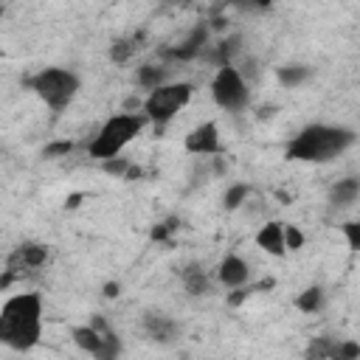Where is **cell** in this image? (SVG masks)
<instances>
[{
	"mask_svg": "<svg viewBox=\"0 0 360 360\" xmlns=\"http://www.w3.org/2000/svg\"><path fill=\"white\" fill-rule=\"evenodd\" d=\"M0 22H3V6H0Z\"/></svg>",
	"mask_w": 360,
	"mask_h": 360,
	"instance_id": "obj_33",
	"label": "cell"
},
{
	"mask_svg": "<svg viewBox=\"0 0 360 360\" xmlns=\"http://www.w3.org/2000/svg\"><path fill=\"white\" fill-rule=\"evenodd\" d=\"M180 281H183V287H186L188 295H205V292L211 290L208 273H205L202 264H197V262H191V264H186V267L180 270Z\"/></svg>",
	"mask_w": 360,
	"mask_h": 360,
	"instance_id": "obj_16",
	"label": "cell"
},
{
	"mask_svg": "<svg viewBox=\"0 0 360 360\" xmlns=\"http://www.w3.org/2000/svg\"><path fill=\"white\" fill-rule=\"evenodd\" d=\"M70 152H73V141H51V143L42 149L45 158H65V155H70Z\"/></svg>",
	"mask_w": 360,
	"mask_h": 360,
	"instance_id": "obj_27",
	"label": "cell"
},
{
	"mask_svg": "<svg viewBox=\"0 0 360 360\" xmlns=\"http://www.w3.org/2000/svg\"><path fill=\"white\" fill-rule=\"evenodd\" d=\"M118 292H121V284L118 281H107L104 284V295L107 298H118Z\"/></svg>",
	"mask_w": 360,
	"mask_h": 360,
	"instance_id": "obj_32",
	"label": "cell"
},
{
	"mask_svg": "<svg viewBox=\"0 0 360 360\" xmlns=\"http://www.w3.org/2000/svg\"><path fill=\"white\" fill-rule=\"evenodd\" d=\"M323 304H326V292H323V287H318V284L307 287V290H304V292H298V298H295V307H298L301 312H307V315L321 312V309H323Z\"/></svg>",
	"mask_w": 360,
	"mask_h": 360,
	"instance_id": "obj_19",
	"label": "cell"
},
{
	"mask_svg": "<svg viewBox=\"0 0 360 360\" xmlns=\"http://www.w3.org/2000/svg\"><path fill=\"white\" fill-rule=\"evenodd\" d=\"M256 245L270 256H287L284 250V222H264L256 231Z\"/></svg>",
	"mask_w": 360,
	"mask_h": 360,
	"instance_id": "obj_12",
	"label": "cell"
},
{
	"mask_svg": "<svg viewBox=\"0 0 360 360\" xmlns=\"http://www.w3.org/2000/svg\"><path fill=\"white\" fill-rule=\"evenodd\" d=\"M248 194H250V186H248V183H233V186H228L225 194H222L225 211H236L242 202H248Z\"/></svg>",
	"mask_w": 360,
	"mask_h": 360,
	"instance_id": "obj_21",
	"label": "cell"
},
{
	"mask_svg": "<svg viewBox=\"0 0 360 360\" xmlns=\"http://www.w3.org/2000/svg\"><path fill=\"white\" fill-rule=\"evenodd\" d=\"M304 242H307V236H304V231L298 225H284V250L287 253L290 250H301Z\"/></svg>",
	"mask_w": 360,
	"mask_h": 360,
	"instance_id": "obj_26",
	"label": "cell"
},
{
	"mask_svg": "<svg viewBox=\"0 0 360 360\" xmlns=\"http://www.w3.org/2000/svg\"><path fill=\"white\" fill-rule=\"evenodd\" d=\"M329 360H360V346L354 340H340V343H335Z\"/></svg>",
	"mask_w": 360,
	"mask_h": 360,
	"instance_id": "obj_25",
	"label": "cell"
},
{
	"mask_svg": "<svg viewBox=\"0 0 360 360\" xmlns=\"http://www.w3.org/2000/svg\"><path fill=\"white\" fill-rule=\"evenodd\" d=\"M42 338V298L17 292L0 304V343L14 352H28Z\"/></svg>",
	"mask_w": 360,
	"mask_h": 360,
	"instance_id": "obj_1",
	"label": "cell"
},
{
	"mask_svg": "<svg viewBox=\"0 0 360 360\" xmlns=\"http://www.w3.org/2000/svg\"><path fill=\"white\" fill-rule=\"evenodd\" d=\"M309 76H312V68H309V65H301V62L281 65V68L276 70V79H278L281 87H298V84H304Z\"/></svg>",
	"mask_w": 360,
	"mask_h": 360,
	"instance_id": "obj_18",
	"label": "cell"
},
{
	"mask_svg": "<svg viewBox=\"0 0 360 360\" xmlns=\"http://www.w3.org/2000/svg\"><path fill=\"white\" fill-rule=\"evenodd\" d=\"M357 197H360V180L357 177H343L329 188V202L335 208H349L357 202Z\"/></svg>",
	"mask_w": 360,
	"mask_h": 360,
	"instance_id": "obj_15",
	"label": "cell"
},
{
	"mask_svg": "<svg viewBox=\"0 0 360 360\" xmlns=\"http://www.w3.org/2000/svg\"><path fill=\"white\" fill-rule=\"evenodd\" d=\"M174 228H177V225H174V219L160 222V225H155V228H152V239H155V242H163V239H166V236H169Z\"/></svg>",
	"mask_w": 360,
	"mask_h": 360,
	"instance_id": "obj_30",
	"label": "cell"
},
{
	"mask_svg": "<svg viewBox=\"0 0 360 360\" xmlns=\"http://www.w3.org/2000/svg\"><path fill=\"white\" fill-rule=\"evenodd\" d=\"M233 68L239 70V76L245 79V84H248V87H250V84L259 79V73H262V70H259V62H256V56H242L239 62H233Z\"/></svg>",
	"mask_w": 360,
	"mask_h": 360,
	"instance_id": "obj_23",
	"label": "cell"
},
{
	"mask_svg": "<svg viewBox=\"0 0 360 360\" xmlns=\"http://www.w3.org/2000/svg\"><path fill=\"white\" fill-rule=\"evenodd\" d=\"M143 127H146V118L141 112H118V115L107 118L98 127V132L93 135V141L87 143L90 158H96V160L118 158L124 152V146L141 135Z\"/></svg>",
	"mask_w": 360,
	"mask_h": 360,
	"instance_id": "obj_3",
	"label": "cell"
},
{
	"mask_svg": "<svg viewBox=\"0 0 360 360\" xmlns=\"http://www.w3.org/2000/svg\"><path fill=\"white\" fill-rule=\"evenodd\" d=\"M183 143H186V152H188V155H200V158H205V155H219V152H222L219 127H217L214 121L197 124V127L186 135Z\"/></svg>",
	"mask_w": 360,
	"mask_h": 360,
	"instance_id": "obj_7",
	"label": "cell"
},
{
	"mask_svg": "<svg viewBox=\"0 0 360 360\" xmlns=\"http://www.w3.org/2000/svg\"><path fill=\"white\" fill-rule=\"evenodd\" d=\"M135 48H138V39H135V37L118 39V42H112V48H110V59H112V62H127V59L135 53Z\"/></svg>",
	"mask_w": 360,
	"mask_h": 360,
	"instance_id": "obj_24",
	"label": "cell"
},
{
	"mask_svg": "<svg viewBox=\"0 0 360 360\" xmlns=\"http://www.w3.org/2000/svg\"><path fill=\"white\" fill-rule=\"evenodd\" d=\"M332 349H335V340L332 338H315L307 349V360H329L332 357Z\"/></svg>",
	"mask_w": 360,
	"mask_h": 360,
	"instance_id": "obj_22",
	"label": "cell"
},
{
	"mask_svg": "<svg viewBox=\"0 0 360 360\" xmlns=\"http://www.w3.org/2000/svg\"><path fill=\"white\" fill-rule=\"evenodd\" d=\"M217 278H219V281H222L228 290L245 287V284L250 281V264H248L242 256L228 253V256L219 262V267H217Z\"/></svg>",
	"mask_w": 360,
	"mask_h": 360,
	"instance_id": "obj_9",
	"label": "cell"
},
{
	"mask_svg": "<svg viewBox=\"0 0 360 360\" xmlns=\"http://www.w3.org/2000/svg\"><path fill=\"white\" fill-rule=\"evenodd\" d=\"M357 141L354 129L338 127V124H309L304 127L290 143H287V158L290 160H304V163H326L352 149Z\"/></svg>",
	"mask_w": 360,
	"mask_h": 360,
	"instance_id": "obj_2",
	"label": "cell"
},
{
	"mask_svg": "<svg viewBox=\"0 0 360 360\" xmlns=\"http://www.w3.org/2000/svg\"><path fill=\"white\" fill-rule=\"evenodd\" d=\"M104 321L101 318H96L93 323H87V326H73L70 329V338H73V343L82 349V352H87V354H96L98 349H101V338H104Z\"/></svg>",
	"mask_w": 360,
	"mask_h": 360,
	"instance_id": "obj_13",
	"label": "cell"
},
{
	"mask_svg": "<svg viewBox=\"0 0 360 360\" xmlns=\"http://www.w3.org/2000/svg\"><path fill=\"white\" fill-rule=\"evenodd\" d=\"M208 31H211L208 22H197L177 48H169V56L172 59H180V62H188V59L202 56L205 53V42H208Z\"/></svg>",
	"mask_w": 360,
	"mask_h": 360,
	"instance_id": "obj_8",
	"label": "cell"
},
{
	"mask_svg": "<svg viewBox=\"0 0 360 360\" xmlns=\"http://www.w3.org/2000/svg\"><path fill=\"white\" fill-rule=\"evenodd\" d=\"M211 98L225 112H242L250 104V87L245 84V79L233 65H225V68H217L211 79Z\"/></svg>",
	"mask_w": 360,
	"mask_h": 360,
	"instance_id": "obj_6",
	"label": "cell"
},
{
	"mask_svg": "<svg viewBox=\"0 0 360 360\" xmlns=\"http://www.w3.org/2000/svg\"><path fill=\"white\" fill-rule=\"evenodd\" d=\"M45 259H48V248H45V245L25 242V245H20V248L11 250V256H8V270H11V273L34 270V267H42Z\"/></svg>",
	"mask_w": 360,
	"mask_h": 360,
	"instance_id": "obj_10",
	"label": "cell"
},
{
	"mask_svg": "<svg viewBox=\"0 0 360 360\" xmlns=\"http://www.w3.org/2000/svg\"><path fill=\"white\" fill-rule=\"evenodd\" d=\"M343 233H346V239H349V248H352V250H360V222L349 219V222L343 225Z\"/></svg>",
	"mask_w": 360,
	"mask_h": 360,
	"instance_id": "obj_29",
	"label": "cell"
},
{
	"mask_svg": "<svg viewBox=\"0 0 360 360\" xmlns=\"http://www.w3.org/2000/svg\"><path fill=\"white\" fill-rule=\"evenodd\" d=\"M28 87L37 93V98L45 107H51L53 112H62L79 96L82 79L70 68H42L39 73H34L28 79Z\"/></svg>",
	"mask_w": 360,
	"mask_h": 360,
	"instance_id": "obj_4",
	"label": "cell"
},
{
	"mask_svg": "<svg viewBox=\"0 0 360 360\" xmlns=\"http://www.w3.org/2000/svg\"><path fill=\"white\" fill-rule=\"evenodd\" d=\"M253 290H256V287H236V290L228 295V304H231V307H239L242 301H248V295H250Z\"/></svg>",
	"mask_w": 360,
	"mask_h": 360,
	"instance_id": "obj_31",
	"label": "cell"
},
{
	"mask_svg": "<svg viewBox=\"0 0 360 360\" xmlns=\"http://www.w3.org/2000/svg\"><path fill=\"white\" fill-rule=\"evenodd\" d=\"M101 169H104L107 174L127 177V172H129V160H124V158H110V160H101Z\"/></svg>",
	"mask_w": 360,
	"mask_h": 360,
	"instance_id": "obj_28",
	"label": "cell"
},
{
	"mask_svg": "<svg viewBox=\"0 0 360 360\" xmlns=\"http://www.w3.org/2000/svg\"><path fill=\"white\" fill-rule=\"evenodd\" d=\"M93 357H96V360H118V357H121V338H118L112 329H104L101 349H98Z\"/></svg>",
	"mask_w": 360,
	"mask_h": 360,
	"instance_id": "obj_20",
	"label": "cell"
},
{
	"mask_svg": "<svg viewBox=\"0 0 360 360\" xmlns=\"http://www.w3.org/2000/svg\"><path fill=\"white\" fill-rule=\"evenodd\" d=\"M194 96V84L191 82H166L160 87H155L152 93H146L143 98V118L152 124H169Z\"/></svg>",
	"mask_w": 360,
	"mask_h": 360,
	"instance_id": "obj_5",
	"label": "cell"
},
{
	"mask_svg": "<svg viewBox=\"0 0 360 360\" xmlns=\"http://www.w3.org/2000/svg\"><path fill=\"white\" fill-rule=\"evenodd\" d=\"M135 82H138V87H143V90H155V87H160V84H166L169 82V68H163V65H141L138 68V73H135Z\"/></svg>",
	"mask_w": 360,
	"mask_h": 360,
	"instance_id": "obj_17",
	"label": "cell"
},
{
	"mask_svg": "<svg viewBox=\"0 0 360 360\" xmlns=\"http://www.w3.org/2000/svg\"><path fill=\"white\" fill-rule=\"evenodd\" d=\"M143 332H146L152 340H158V343H172V340L177 338L180 326H177V321H174L172 315L152 309V312H143Z\"/></svg>",
	"mask_w": 360,
	"mask_h": 360,
	"instance_id": "obj_11",
	"label": "cell"
},
{
	"mask_svg": "<svg viewBox=\"0 0 360 360\" xmlns=\"http://www.w3.org/2000/svg\"><path fill=\"white\" fill-rule=\"evenodd\" d=\"M236 56H242V34H231V37L219 39V42L205 53V59H208V62H214L217 68L233 65V62H236Z\"/></svg>",
	"mask_w": 360,
	"mask_h": 360,
	"instance_id": "obj_14",
	"label": "cell"
}]
</instances>
